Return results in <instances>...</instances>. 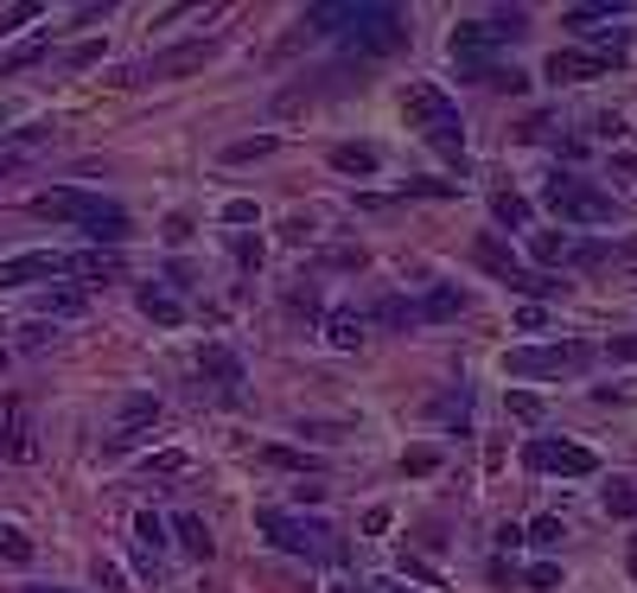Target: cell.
I'll list each match as a JSON object with an SVG mask.
<instances>
[{
  "label": "cell",
  "instance_id": "obj_1",
  "mask_svg": "<svg viewBox=\"0 0 637 593\" xmlns=\"http://www.w3.org/2000/svg\"><path fill=\"white\" fill-rule=\"evenodd\" d=\"M402 115L421 129V141H428L446 166H465V129H459V109H453L446 90H433V83H408Z\"/></svg>",
  "mask_w": 637,
  "mask_h": 593
},
{
  "label": "cell",
  "instance_id": "obj_2",
  "mask_svg": "<svg viewBox=\"0 0 637 593\" xmlns=\"http://www.w3.org/2000/svg\"><path fill=\"white\" fill-rule=\"evenodd\" d=\"M32 211H39V217H71L76 231L96 236V243H122V236L134 231L122 205H109V198H96V192H76V185H51V192H39Z\"/></svg>",
  "mask_w": 637,
  "mask_h": 593
},
{
  "label": "cell",
  "instance_id": "obj_3",
  "mask_svg": "<svg viewBox=\"0 0 637 593\" xmlns=\"http://www.w3.org/2000/svg\"><path fill=\"white\" fill-rule=\"evenodd\" d=\"M255 530L275 542L280 555H306V562H338V542L319 517H300V511H255Z\"/></svg>",
  "mask_w": 637,
  "mask_h": 593
},
{
  "label": "cell",
  "instance_id": "obj_4",
  "mask_svg": "<svg viewBox=\"0 0 637 593\" xmlns=\"http://www.w3.org/2000/svg\"><path fill=\"white\" fill-rule=\"evenodd\" d=\"M408 45V13L402 7H389V0H363L357 7V27L345 32V52L363 64V58H389Z\"/></svg>",
  "mask_w": 637,
  "mask_h": 593
},
{
  "label": "cell",
  "instance_id": "obj_5",
  "mask_svg": "<svg viewBox=\"0 0 637 593\" xmlns=\"http://www.w3.org/2000/svg\"><path fill=\"white\" fill-rule=\"evenodd\" d=\"M548 211H555L561 224H618V205H612V192L599 185H586L581 173H548Z\"/></svg>",
  "mask_w": 637,
  "mask_h": 593
},
{
  "label": "cell",
  "instance_id": "obj_6",
  "mask_svg": "<svg viewBox=\"0 0 637 593\" xmlns=\"http://www.w3.org/2000/svg\"><path fill=\"white\" fill-rule=\"evenodd\" d=\"M593 345L567 338V345H530V351H504V377H561V370H586Z\"/></svg>",
  "mask_w": 637,
  "mask_h": 593
},
{
  "label": "cell",
  "instance_id": "obj_7",
  "mask_svg": "<svg viewBox=\"0 0 637 593\" xmlns=\"http://www.w3.org/2000/svg\"><path fill=\"white\" fill-rule=\"evenodd\" d=\"M523 466H530V472H561V479H593V472H599V453L581 447V440H530V447H523Z\"/></svg>",
  "mask_w": 637,
  "mask_h": 593
},
{
  "label": "cell",
  "instance_id": "obj_8",
  "mask_svg": "<svg viewBox=\"0 0 637 593\" xmlns=\"http://www.w3.org/2000/svg\"><path fill=\"white\" fill-rule=\"evenodd\" d=\"M210 58H217V39H192V45H173V52L147 58L134 78H192V71H204Z\"/></svg>",
  "mask_w": 637,
  "mask_h": 593
},
{
  "label": "cell",
  "instance_id": "obj_9",
  "mask_svg": "<svg viewBox=\"0 0 637 593\" xmlns=\"http://www.w3.org/2000/svg\"><path fill=\"white\" fill-rule=\"evenodd\" d=\"M39 275H64V256H58V249H25V256H7V262H0V294H7V287H32Z\"/></svg>",
  "mask_w": 637,
  "mask_h": 593
},
{
  "label": "cell",
  "instance_id": "obj_10",
  "mask_svg": "<svg viewBox=\"0 0 637 593\" xmlns=\"http://www.w3.org/2000/svg\"><path fill=\"white\" fill-rule=\"evenodd\" d=\"M599 71H612L599 52H555L548 64H542V78H548V83H593Z\"/></svg>",
  "mask_w": 637,
  "mask_h": 593
},
{
  "label": "cell",
  "instance_id": "obj_11",
  "mask_svg": "<svg viewBox=\"0 0 637 593\" xmlns=\"http://www.w3.org/2000/svg\"><path fill=\"white\" fill-rule=\"evenodd\" d=\"M198 377H210L224 396H236V389H243V358H236L229 345H204V351H198Z\"/></svg>",
  "mask_w": 637,
  "mask_h": 593
},
{
  "label": "cell",
  "instance_id": "obj_12",
  "mask_svg": "<svg viewBox=\"0 0 637 593\" xmlns=\"http://www.w3.org/2000/svg\"><path fill=\"white\" fill-rule=\"evenodd\" d=\"M153 421H160V396H127V402H122V434H115V447L141 440Z\"/></svg>",
  "mask_w": 637,
  "mask_h": 593
},
{
  "label": "cell",
  "instance_id": "obj_13",
  "mask_svg": "<svg viewBox=\"0 0 637 593\" xmlns=\"http://www.w3.org/2000/svg\"><path fill=\"white\" fill-rule=\"evenodd\" d=\"M64 268H71L76 282H90V287H109L115 275H122V262H115V256H102V249H83V256H64Z\"/></svg>",
  "mask_w": 637,
  "mask_h": 593
},
{
  "label": "cell",
  "instance_id": "obj_14",
  "mask_svg": "<svg viewBox=\"0 0 637 593\" xmlns=\"http://www.w3.org/2000/svg\"><path fill=\"white\" fill-rule=\"evenodd\" d=\"M472 262H479L484 275H497V282L510 287V275H516V268H523V262L510 256L504 243H497V236H479V243H472Z\"/></svg>",
  "mask_w": 637,
  "mask_h": 593
},
{
  "label": "cell",
  "instance_id": "obj_15",
  "mask_svg": "<svg viewBox=\"0 0 637 593\" xmlns=\"http://www.w3.org/2000/svg\"><path fill=\"white\" fill-rule=\"evenodd\" d=\"M331 173L370 180V173H377V147H363V141H338V147H331Z\"/></svg>",
  "mask_w": 637,
  "mask_h": 593
},
{
  "label": "cell",
  "instance_id": "obj_16",
  "mask_svg": "<svg viewBox=\"0 0 637 593\" xmlns=\"http://www.w3.org/2000/svg\"><path fill=\"white\" fill-rule=\"evenodd\" d=\"M173 536H178V549H185V555H192V562H210V549H217V542H210V530H204V517H173Z\"/></svg>",
  "mask_w": 637,
  "mask_h": 593
},
{
  "label": "cell",
  "instance_id": "obj_17",
  "mask_svg": "<svg viewBox=\"0 0 637 593\" xmlns=\"http://www.w3.org/2000/svg\"><path fill=\"white\" fill-rule=\"evenodd\" d=\"M414 313H421V319H459V313H465V294H459V287H428V300H414Z\"/></svg>",
  "mask_w": 637,
  "mask_h": 593
},
{
  "label": "cell",
  "instance_id": "obj_18",
  "mask_svg": "<svg viewBox=\"0 0 637 593\" xmlns=\"http://www.w3.org/2000/svg\"><path fill=\"white\" fill-rule=\"evenodd\" d=\"M141 313H147L153 326H178V319H185L178 294H166V287H141Z\"/></svg>",
  "mask_w": 637,
  "mask_h": 593
},
{
  "label": "cell",
  "instance_id": "obj_19",
  "mask_svg": "<svg viewBox=\"0 0 637 593\" xmlns=\"http://www.w3.org/2000/svg\"><path fill=\"white\" fill-rule=\"evenodd\" d=\"M510 287H516V294H530V300H555V294H567V282H561V275H535V268H516V275H510Z\"/></svg>",
  "mask_w": 637,
  "mask_h": 593
},
{
  "label": "cell",
  "instance_id": "obj_20",
  "mask_svg": "<svg viewBox=\"0 0 637 593\" xmlns=\"http://www.w3.org/2000/svg\"><path fill=\"white\" fill-rule=\"evenodd\" d=\"M326 338L338 345V351H357V345H363V319H357L351 307H338V313L326 319Z\"/></svg>",
  "mask_w": 637,
  "mask_h": 593
},
{
  "label": "cell",
  "instance_id": "obj_21",
  "mask_svg": "<svg viewBox=\"0 0 637 593\" xmlns=\"http://www.w3.org/2000/svg\"><path fill=\"white\" fill-rule=\"evenodd\" d=\"M618 13H625L618 0H612V7H567V13H561V27H574V32H606V20H618Z\"/></svg>",
  "mask_w": 637,
  "mask_h": 593
},
{
  "label": "cell",
  "instance_id": "obj_22",
  "mask_svg": "<svg viewBox=\"0 0 637 593\" xmlns=\"http://www.w3.org/2000/svg\"><path fill=\"white\" fill-rule=\"evenodd\" d=\"M484 32H491V39H523V32H530V13H523V7H491V13H484Z\"/></svg>",
  "mask_w": 637,
  "mask_h": 593
},
{
  "label": "cell",
  "instance_id": "obj_23",
  "mask_svg": "<svg viewBox=\"0 0 637 593\" xmlns=\"http://www.w3.org/2000/svg\"><path fill=\"white\" fill-rule=\"evenodd\" d=\"M275 147H280L275 134H249V141H229V147H224V166H249V160H268Z\"/></svg>",
  "mask_w": 637,
  "mask_h": 593
},
{
  "label": "cell",
  "instance_id": "obj_24",
  "mask_svg": "<svg viewBox=\"0 0 637 593\" xmlns=\"http://www.w3.org/2000/svg\"><path fill=\"white\" fill-rule=\"evenodd\" d=\"M134 542H141L147 555H160V549L173 542V523H166V517H153V511H141V517H134Z\"/></svg>",
  "mask_w": 637,
  "mask_h": 593
},
{
  "label": "cell",
  "instance_id": "obj_25",
  "mask_svg": "<svg viewBox=\"0 0 637 593\" xmlns=\"http://www.w3.org/2000/svg\"><path fill=\"white\" fill-rule=\"evenodd\" d=\"M377 319H382V326H402V333H408V326H421L414 300H402V294H382V300H377Z\"/></svg>",
  "mask_w": 637,
  "mask_h": 593
},
{
  "label": "cell",
  "instance_id": "obj_26",
  "mask_svg": "<svg viewBox=\"0 0 637 593\" xmlns=\"http://www.w3.org/2000/svg\"><path fill=\"white\" fill-rule=\"evenodd\" d=\"M491 217H497L504 231H516V224H530V198H516V192H497V198H491Z\"/></svg>",
  "mask_w": 637,
  "mask_h": 593
},
{
  "label": "cell",
  "instance_id": "obj_27",
  "mask_svg": "<svg viewBox=\"0 0 637 593\" xmlns=\"http://www.w3.org/2000/svg\"><path fill=\"white\" fill-rule=\"evenodd\" d=\"M599 504H606V517H637V485H625V479H612V485L599 491Z\"/></svg>",
  "mask_w": 637,
  "mask_h": 593
},
{
  "label": "cell",
  "instance_id": "obj_28",
  "mask_svg": "<svg viewBox=\"0 0 637 593\" xmlns=\"http://www.w3.org/2000/svg\"><path fill=\"white\" fill-rule=\"evenodd\" d=\"M0 562L25 568V562H32V536H20V530H13V523H0Z\"/></svg>",
  "mask_w": 637,
  "mask_h": 593
},
{
  "label": "cell",
  "instance_id": "obj_29",
  "mask_svg": "<svg viewBox=\"0 0 637 593\" xmlns=\"http://www.w3.org/2000/svg\"><path fill=\"white\" fill-rule=\"evenodd\" d=\"M39 307L58 313V319H71V313H83V294H76V287H45V294H39Z\"/></svg>",
  "mask_w": 637,
  "mask_h": 593
},
{
  "label": "cell",
  "instance_id": "obj_30",
  "mask_svg": "<svg viewBox=\"0 0 637 593\" xmlns=\"http://www.w3.org/2000/svg\"><path fill=\"white\" fill-rule=\"evenodd\" d=\"M428 472H440V447H408V453H402V479H428Z\"/></svg>",
  "mask_w": 637,
  "mask_h": 593
},
{
  "label": "cell",
  "instance_id": "obj_31",
  "mask_svg": "<svg viewBox=\"0 0 637 593\" xmlns=\"http://www.w3.org/2000/svg\"><path fill=\"white\" fill-rule=\"evenodd\" d=\"M39 58H51V39H25L20 52L0 58V71H25V64H39Z\"/></svg>",
  "mask_w": 637,
  "mask_h": 593
},
{
  "label": "cell",
  "instance_id": "obj_32",
  "mask_svg": "<svg viewBox=\"0 0 637 593\" xmlns=\"http://www.w3.org/2000/svg\"><path fill=\"white\" fill-rule=\"evenodd\" d=\"M567 249H574V243H567L561 231H542V236L530 243V256H535V262H567Z\"/></svg>",
  "mask_w": 637,
  "mask_h": 593
},
{
  "label": "cell",
  "instance_id": "obj_33",
  "mask_svg": "<svg viewBox=\"0 0 637 593\" xmlns=\"http://www.w3.org/2000/svg\"><path fill=\"white\" fill-rule=\"evenodd\" d=\"M185 472H192V460H185L178 447H173V453H153V460H147V479H185Z\"/></svg>",
  "mask_w": 637,
  "mask_h": 593
},
{
  "label": "cell",
  "instance_id": "obj_34",
  "mask_svg": "<svg viewBox=\"0 0 637 593\" xmlns=\"http://www.w3.org/2000/svg\"><path fill=\"white\" fill-rule=\"evenodd\" d=\"M504 409L516 415V421H542V396H535V389H510Z\"/></svg>",
  "mask_w": 637,
  "mask_h": 593
},
{
  "label": "cell",
  "instance_id": "obj_35",
  "mask_svg": "<svg viewBox=\"0 0 637 593\" xmlns=\"http://www.w3.org/2000/svg\"><path fill=\"white\" fill-rule=\"evenodd\" d=\"M561 536H567V523H561L555 511H548V517H535V523H530V542H535V549H555Z\"/></svg>",
  "mask_w": 637,
  "mask_h": 593
},
{
  "label": "cell",
  "instance_id": "obj_36",
  "mask_svg": "<svg viewBox=\"0 0 637 593\" xmlns=\"http://www.w3.org/2000/svg\"><path fill=\"white\" fill-rule=\"evenodd\" d=\"M465 409H472V389H446V396L433 402V415H446V421H465Z\"/></svg>",
  "mask_w": 637,
  "mask_h": 593
},
{
  "label": "cell",
  "instance_id": "obj_37",
  "mask_svg": "<svg viewBox=\"0 0 637 593\" xmlns=\"http://www.w3.org/2000/svg\"><path fill=\"white\" fill-rule=\"evenodd\" d=\"M287 313H294V319H312V313H319V294H312V282H300L294 294H287Z\"/></svg>",
  "mask_w": 637,
  "mask_h": 593
},
{
  "label": "cell",
  "instance_id": "obj_38",
  "mask_svg": "<svg viewBox=\"0 0 637 593\" xmlns=\"http://www.w3.org/2000/svg\"><path fill=\"white\" fill-rule=\"evenodd\" d=\"M261 460L287 466V472H312V460H306V453H294V447H261Z\"/></svg>",
  "mask_w": 637,
  "mask_h": 593
},
{
  "label": "cell",
  "instance_id": "obj_39",
  "mask_svg": "<svg viewBox=\"0 0 637 593\" xmlns=\"http://www.w3.org/2000/svg\"><path fill=\"white\" fill-rule=\"evenodd\" d=\"M523 587H535V593H548V587H561V568H555V562H535L530 574H523Z\"/></svg>",
  "mask_w": 637,
  "mask_h": 593
},
{
  "label": "cell",
  "instance_id": "obj_40",
  "mask_svg": "<svg viewBox=\"0 0 637 593\" xmlns=\"http://www.w3.org/2000/svg\"><path fill=\"white\" fill-rule=\"evenodd\" d=\"M7 453H13V460H25V453H32V434H25V409H13V434H7Z\"/></svg>",
  "mask_w": 637,
  "mask_h": 593
},
{
  "label": "cell",
  "instance_id": "obj_41",
  "mask_svg": "<svg viewBox=\"0 0 637 593\" xmlns=\"http://www.w3.org/2000/svg\"><path fill=\"white\" fill-rule=\"evenodd\" d=\"M229 249H236V262H243V268H261V236H236Z\"/></svg>",
  "mask_w": 637,
  "mask_h": 593
},
{
  "label": "cell",
  "instance_id": "obj_42",
  "mask_svg": "<svg viewBox=\"0 0 637 593\" xmlns=\"http://www.w3.org/2000/svg\"><path fill=\"white\" fill-rule=\"evenodd\" d=\"M192 282H198L192 262H166V294H178V287H192Z\"/></svg>",
  "mask_w": 637,
  "mask_h": 593
},
{
  "label": "cell",
  "instance_id": "obj_43",
  "mask_svg": "<svg viewBox=\"0 0 637 593\" xmlns=\"http://www.w3.org/2000/svg\"><path fill=\"white\" fill-rule=\"evenodd\" d=\"M25 20H39V7H32V0H25V7H7V13H0V32H20Z\"/></svg>",
  "mask_w": 637,
  "mask_h": 593
},
{
  "label": "cell",
  "instance_id": "obj_44",
  "mask_svg": "<svg viewBox=\"0 0 637 593\" xmlns=\"http://www.w3.org/2000/svg\"><path fill=\"white\" fill-rule=\"evenodd\" d=\"M363 536H389V504H370V511H363Z\"/></svg>",
  "mask_w": 637,
  "mask_h": 593
},
{
  "label": "cell",
  "instance_id": "obj_45",
  "mask_svg": "<svg viewBox=\"0 0 637 593\" xmlns=\"http://www.w3.org/2000/svg\"><path fill=\"white\" fill-rule=\"evenodd\" d=\"M402 574L408 581H421V587H440V574H433L428 562H414V555H402Z\"/></svg>",
  "mask_w": 637,
  "mask_h": 593
},
{
  "label": "cell",
  "instance_id": "obj_46",
  "mask_svg": "<svg viewBox=\"0 0 637 593\" xmlns=\"http://www.w3.org/2000/svg\"><path fill=\"white\" fill-rule=\"evenodd\" d=\"M185 236H192V217H185V211H173V217H166V243H185Z\"/></svg>",
  "mask_w": 637,
  "mask_h": 593
},
{
  "label": "cell",
  "instance_id": "obj_47",
  "mask_svg": "<svg viewBox=\"0 0 637 593\" xmlns=\"http://www.w3.org/2000/svg\"><path fill=\"white\" fill-rule=\"evenodd\" d=\"M612 358H618V364H637V333H625V338H612Z\"/></svg>",
  "mask_w": 637,
  "mask_h": 593
},
{
  "label": "cell",
  "instance_id": "obj_48",
  "mask_svg": "<svg viewBox=\"0 0 637 593\" xmlns=\"http://www.w3.org/2000/svg\"><path fill=\"white\" fill-rule=\"evenodd\" d=\"M516 326H523V333H542V326H548V313H542V307H523V313H516Z\"/></svg>",
  "mask_w": 637,
  "mask_h": 593
},
{
  "label": "cell",
  "instance_id": "obj_49",
  "mask_svg": "<svg viewBox=\"0 0 637 593\" xmlns=\"http://www.w3.org/2000/svg\"><path fill=\"white\" fill-rule=\"evenodd\" d=\"M280 236H287V243H306V236H312V217H294V224H280Z\"/></svg>",
  "mask_w": 637,
  "mask_h": 593
},
{
  "label": "cell",
  "instance_id": "obj_50",
  "mask_svg": "<svg viewBox=\"0 0 637 593\" xmlns=\"http://www.w3.org/2000/svg\"><path fill=\"white\" fill-rule=\"evenodd\" d=\"M96 581H102V587H109V593H127V581H122V574H115V568H109V562H96Z\"/></svg>",
  "mask_w": 637,
  "mask_h": 593
},
{
  "label": "cell",
  "instance_id": "obj_51",
  "mask_svg": "<svg viewBox=\"0 0 637 593\" xmlns=\"http://www.w3.org/2000/svg\"><path fill=\"white\" fill-rule=\"evenodd\" d=\"M224 224H255V205H243V198H236V205H224Z\"/></svg>",
  "mask_w": 637,
  "mask_h": 593
},
{
  "label": "cell",
  "instance_id": "obj_52",
  "mask_svg": "<svg viewBox=\"0 0 637 593\" xmlns=\"http://www.w3.org/2000/svg\"><path fill=\"white\" fill-rule=\"evenodd\" d=\"M612 173H631V180H637V154H618V160H612Z\"/></svg>",
  "mask_w": 637,
  "mask_h": 593
},
{
  "label": "cell",
  "instance_id": "obj_53",
  "mask_svg": "<svg viewBox=\"0 0 637 593\" xmlns=\"http://www.w3.org/2000/svg\"><path fill=\"white\" fill-rule=\"evenodd\" d=\"M370 593H402V581H370Z\"/></svg>",
  "mask_w": 637,
  "mask_h": 593
},
{
  "label": "cell",
  "instance_id": "obj_54",
  "mask_svg": "<svg viewBox=\"0 0 637 593\" xmlns=\"http://www.w3.org/2000/svg\"><path fill=\"white\" fill-rule=\"evenodd\" d=\"M625 562H631V574H637V536H631V549H625Z\"/></svg>",
  "mask_w": 637,
  "mask_h": 593
},
{
  "label": "cell",
  "instance_id": "obj_55",
  "mask_svg": "<svg viewBox=\"0 0 637 593\" xmlns=\"http://www.w3.org/2000/svg\"><path fill=\"white\" fill-rule=\"evenodd\" d=\"M25 593H71V587H39V581H32V587H25Z\"/></svg>",
  "mask_w": 637,
  "mask_h": 593
},
{
  "label": "cell",
  "instance_id": "obj_56",
  "mask_svg": "<svg viewBox=\"0 0 637 593\" xmlns=\"http://www.w3.org/2000/svg\"><path fill=\"white\" fill-rule=\"evenodd\" d=\"M0 173H13V154H0Z\"/></svg>",
  "mask_w": 637,
  "mask_h": 593
}]
</instances>
